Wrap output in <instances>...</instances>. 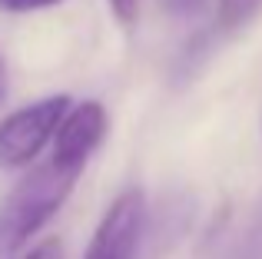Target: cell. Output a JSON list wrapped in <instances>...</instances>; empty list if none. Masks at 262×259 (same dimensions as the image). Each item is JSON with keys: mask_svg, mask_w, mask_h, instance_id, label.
Masks as SVG:
<instances>
[{"mask_svg": "<svg viewBox=\"0 0 262 259\" xmlns=\"http://www.w3.org/2000/svg\"><path fill=\"white\" fill-rule=\"evenodd\" d=\"M77 180L80 169L63 166L53 156L20 176L0 203V259H13L30 243V236H37L60 213Z\"/></svg>", "mask_w": 262, "mask_h": 259, "instance_id": "cell-1", "label": "cell"}, {"mask_svg": "<svg viewBox=\"0 0 262 259\" xmlns=\"http://www.w3.org/2000/svg\"><path fill=\"white\" fill-rule=\"evenodd\" d=\"M70 103L73 100L67 93H57V97L37 100L30 106H20L0 120V166H30V160H37L40 149L53 140Z\"/></svg>", "mask_w": 262, "mask_h": 259, "instance_id": "cell-2", "label": "cell"}, {"mask_svg": "<svg viewBox=\"0 0 262 259\" xmlns=\"http://www.w3.org/2000/svg\"><path fill=\"white\" fill-rule=\"evenodd\" d=\"M146 233V196L129 186L106 206L83 259H136Z\"/></svg>", "mask_w": 262, "mask_h": 259, "instance_id": "cell-3", "label": "cell"}, {"mask_svg": "<svg viewBox=\"0 0 262 259\" xmlns=\"http://www.w3.org/2000/svg\"><path fill=\"white\" fill-rule=\"evenodd\" d=\"M106 130H110V117L100 100L70 103V110L63 113L57 133H53V160L83 173L90 156L106 140Z\"/></svg>", "mask_w": 262, "mask_h": 259, "instance_id": "cell-4", "label": "cell"}, {"mask_svg": "<svg viewBox=\"0 0 262 259\" xmlns=\"http://www.w3.org/2000/svg\"><path fill=\"white\" fill-rule=\"evenodd\" d=\"M262 10V0H216V20L223 30H239Z\"/></svg>", "mask_w": 262, "mask_h": 259, "instance_id": "cell-5", "label": "cell"}, {"mask_svg": "<svg viewBox=\"0 0 262 259\" xmlns=\"http://www.w3.org/2000/svg\"><path fill=\"white\" fill-rule=\"evenodd\" d=\"M206 4L209 0H160V10L173 20H189V17H199Z\"/></svg>", "mask_w": 262, "mask_h": 259, "instance_id": "cell-6", "label": "cell"}, {"mask_svg": "<svg viewBox=\"0 0 262 259\" xmlns=\"http://www.w3.org/2000/svg\"><path fill=\"white\" fill-rule=\"evenodd\" d=\"M106 4H110V10H113L116 24L133 27L136 20H140V7H143V0H106Z\"/></svg>", "mask_w": 262, "mask_h": 259, "instance_id": "cell-7", "label": "cell"}, {"mask_svg": "<svg viewBox=\"0 0 262 259\" xmlns=\"http://www.w3.org/2000/svg\"><path fill=\"white\" fill-rule=\"evenodd\" d=\"M20 259H63V243L57 236H47V240H40L30 253H24Z\"/></svg>", "mask_w": 262, "mask_h": 259, "instance_id": "cell-8", "label": "cell"}, {"mask_svg": "<svg viewBox=\"0 0 262 259\" xmlns=\"http://www.w3.org/2000/svg\"><path fill=\"white\" fill-rule=\"evenodd\" d=\"M63 0H0V10L7 13H33V10H47V7H57Z\"/></svg>", "mask_w": 262, "mask_h": 259, "instance_id": "cell-9", "label": "cell"}, {"mask_svg": "<svg viewBox=\"0 0 262 259\" xmlns=\"http://www.w3.org/2000/svg\"><path fill=\"white\" fill-rule=\"evenodd\" d=\"M4 100H7V60L0 53V110H4Z\"/></svg>", "mask_w": 262, "mask_h": 259, "instance_id": "cell-10", "label": "cell"}]
</instances>
